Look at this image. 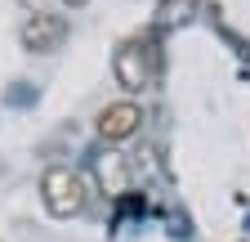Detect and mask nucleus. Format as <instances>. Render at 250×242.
Wrapping results in <instances>:
<instances>
[{
  "label": "nucleus",
  "instance_id": "obj_1",
  "mask_svg": "<svg viewBox=\"0 0 250 242\" xmlns=\"http://www.w3.org/2000/svg\"><path fill=\"white\" fill-rule=\"evenodd\" d=\"M112 72H116V85L130 90V95L147 90L156 81V72H161V41H156V32H139L125 41L112 58Z\"/></svg>",
  "mask_w": 250,
  "mask_h": 242
},
{
  "label": "nucleus",
  "instance_id": "obj_2",
  "mask_svg": "<svg viewBox=\"0 0 250 242\" xmlns=\"http://www.w3.org/2000/svg\"><path fill=\"white\" fill-rule=\"evenodd\" d=\"M41 202L54 220H72L81 216V211L89 206V184H85V175L72 170V166H49L41 175Z\"/></svg>",
  "mask_w": 250,
  "mask_h": 242
},
{
  "label": "nucleus",
  "instance_id": "obj_3",
  "mask_svg": "<svg viewBox=\"0 0 250 242\" xmlns=\"http://www.w3.org/2000/svg\"><path fill=\"white\" fill-rule=\"evenodd\" d=\"M67 32H72V23L62 18V14L36 9V14H27V18H22L18 41H22V49H31V54H54V49H62Z\"/></svg>",
  "mask_w": 250,
  "mask_h": 242
},
{
  "label": "nucleus",
  "instance_id": "obj_4",
  "mask_svg": "<svg viewBox=\"0 0 250 242\" xmlns=\"http://www.w3.org/2000/svg\"><path fill=\"white\" fill-rule=\"evenodd\" d=\"M143 126V108L130 103V99H121V103H107L99 112V121H94V130H99V139L107 144H125V139H134Z\"/></svg>",
  "mask_w": 250,
  "mask_h": 242
},
{
  "label": "nucleus",
  "instance_id": "obj_5",
  "mask_svg": "<svg viewBox=\"0 0 250 242\" xmlns=\"http://www.w3.org/2000/svg\"><path fill=\"white\" fill-rule=\"evenodd\" d=\"M197 5H201V0H161V9H156V14H161L166 23H183V18L197 14Z\"/></svg>",
  "mask_w": 250,
  "mask_h": 242
},
{
  "label": "nucleus",
  "instance_id": "obj_6",
  "mask_svg": "<svg viewBox=\"0 0 250 242\" xmlns=\"http://www.w3.org/2000/svg\"><path fill=\"white\" fill-rule=\"evenodd\" d=\"M67 5H85V0H67Z\"/></svg>",
  "mask_w": 250,
  "mask_h": 242
},
{
  "label": "nucleus",
  "instance_id": "obj_7",
  "mask_svg": "<svg viewBox=\"0 0 250 242\" xmlns=\"http://www.w3.org/2000/svg\"><path fill=\"white\" fill-rule=\"evenodd\" d=\"M27 5H31V0H27Z\"/></svg>",
  "mask_w": 250,
  "mask_h": 242
}]
</instances>
